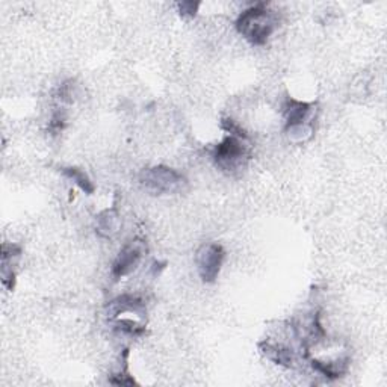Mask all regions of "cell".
<instances>
[{
	"mask_svg": "<svg viewBox=\"0 0 387 387\" xmlns=\"http://www.w3.org/2000/svg\"><path fill=\"white\" fill-rule=\"evenodd\" d=\"M276 26L277 21L265 2L249 6L236 20L237 32L253 45H264L276 30Z\"/></svg>",
	"mask_w": 387,
	"mask_h": 387,
	"instance_id": "6da1fadb",
	"label": "cell"
},
{
	"mask_svg": "<svg viewBox=\"0 0 387 387\" xmlns=\"http://www.w3.org/2000/svg\"><path fill=\"white\" fill-rule=\"evenodd\" d=\"M138 180L142 189L152 196H169V194L180 192L186 185L184 176L174 168L165 165L144 168Z\"/></svg>",
	"mask_w": 387,
	"mask_h": 387,
	"instance_id": "7a4b0ae2",
	"label": "cell"
},
{
	"mask_svg": "<svg viewBox=\"0 0 387 387\" xmlns=\"http://www.w3.org/2000/svg\"><path fill=\"white\" fill-rule=\"evenodd\" d=\"M212 157L215 165L225 174H236L247 167L249 159V150L236 136H225V138L213 147Z\"/></svg>",
	"mask_w": 387,
	"mask_h": 387,
	"instance_id": "3957f363",
	"label": "cell"
},
{
	"mask_svg": "<svg viewBox=\"0 0 387 387\" xmlns=\"http://www.w3.org/2000/svg\"><path fill=\"white\" fill-rule=\"evenodd\" d=\"M145 253H147V244L140 237H136L129 244L124 245L112 264L111 272H112L113 280L118 281L120 279L132 274V272L141 264Z\"/></svg>",
	"mask_w": 387,
	"mask_h": 387,
	"instance_id": "277c9868",
	"label": "cell"
},
{
	"mask_svg": "<svg viewBox=\"0 0 387 387\" xmlns=\"http://www.w3.org/2000/svg\"><path fill=\"white\" fill-rule=\"evenodd\" d=\"M225 259V249L216 242L200 247L197 252V268L200 279L204 283H213L218 279Z\"/></svg>",
	"mask_w": 387,
	"mask_h": 387,
	"instance_id": "5b68a950",
	"label": "cell"
},
{
	"mask_svg": "<svg viewBox=\"0 0 387 387\" xmlns=\"http://www.w3.org/2000/svg\"><path fill=\"white\" fill-rule=\"evenodd\" d=\"M105 310L109 316V320H116L120 315L130 312L138 315L140 318H145L147 315V305L145 300L140 295H133V293H123L120 297L113 298L105 305Z\"/></svg>",
	"mask_w": 387,
	"mask_h": 387,
	"instance_id": "8992f818",
	"label": "cell"
},
{
	"mask_svg": "<svg viewBox=\"0 0 387 387\" xmlns=\"http://www.w3.org/2000/svg\"><path fill=\"white\" fill-rule=\"evenodd\" d=\"M315 103H309V101H301L292 97H286L283 101V117L286 121L284 129L301 126V124H307V120L310 118V113L315 111Z\"/></svg>",
	"mask_w": 387,
	"mask_h": 387,
	"instance_id": "52a82bcc",
	"label": "cell"
},
{
	"mask_svg": "<svg viewBox=\"0 0 387 387\" xmlns=\"http://www.w3.org/2000/svg\"><path fill=\"white\" fill-rule=\"evenodd\" d=\"M23 254V249L17 244H2V283L8 291H14L17 271L16 267Z\"/></svg>",
	"mask_w": 387,
	"mask_h": 387,
	"instance_id": "ba28073f",
	"label": "cell"
},
{
	"mask_svg": "<svg viewBox=\"0 0 387 387\" xmlns=\"http://www.w3.org/2000/svg\"><path fill=\"white\" fill-rule=\"evenodd\" d=\"M259 349L268 360L274 361L276 365H280L283 368H293L295 366V356L292 349L284 347L281 344H272L268 340L259 344Z\"/></svg>",
	"mask_w": 387,
	"mask_h": 387,
	"instance_id": "9c48e42d",
	"label": "cell"
},
{
	"mask_svg": "<svg viewBox=\"0 0 387 387\" xmlns=\"http://www.w3.org/2000/svg\"><path fill=\"white\" fill-rule=\"evenodd\" d=\"M120 215L116 208L106 209L103 212H100L96 216V233L100 237L111 239L112 236H116L120 230Z\"/></svg>",
	"mask_w": 387,
	"mask_h": 387,
	"instance_id": "30bf717a",
	"label": "cell"
},
{
	"mask_svg": "<svg viewBox=\"0 0 387 387\" xmlns=\"http://www.w3.org/2000/svg\"><path fill=\"white\" fill-rule=\"evenodd\" d=\"M312 368L318 372H321L324 377L330 378V380H337L340 377H344V375L348 372L349 368V359L344 357V359H337L335 361H320L316 359L310 360Z\"/></svg>",
	"mask_w": 387,
	"mask_h": 387,
	"instance_id": "8fae6325",
	"label": "cell"
},
{
	"mask_svg": "<svg viewBox=\"0 0 387 387\" xmlns=\"http://www.w3.org/2000/svg\"><path fill=\"white\" fill-rule=\"evenodd\" d=\"M61 173L67 179L73 180L79 188H81L85 194H88V196H91V194H94L96 186L93 184V180L89 179V176L84 172L82 168H79V167H62L61 168Z\"/></svg>",
	"mask_w": 387,
	"mask_h": 387,
	"instance_id": "7c38bea8",
	"label": "cell"
},
{
	"mask_svg": "<svg viewBox=\"0 0 387 387\" xmlns=\"http://www.w3.org/2000/svg\"><path fill=\"white\" fill-rule=\"evenodd\" d=\"M113 328H116L117 332L133 337H140L145 335V327L132 320H118V318H116V320H113Z\"/></svg>",
	"mask_w": 387,
	"mask_h": 387,
	"instance_id": "4fadbf2b",
	"label": "cell"
},
{
	"mask_svg": "<svg viewBox=\"0 0 387 387\" xmlns=\"http://www.w3.org/2000/svg\"><path fill=\"white\" fill-rule=\"evenodd\" d=\"M221 129L229 133L230 136H236V138H239V140H244V141L248 140L247 130L237 121H235L233 118H229V117L223 118L221 120Z\"/></svg>",
	"mask_w": 387,
	"mask_h": 387,
	"instance_id": "5bb4252c",
	"label": "cell"
},
{
	"mask_svg": "<svg viewBox=\"0 0 387 387\" xmlns=\"http://www.w3.org/2000/svg\"><path fill=\"white\" fill-rule=\"evenodd\" d=\"M200 2H180L177 4L179 14L181 18H194L198 13Z\"/></svg>",
	"mask_w": 387,
	"mask_h": 387,
	"instance_id": "9a60e30c",
	"label": "cell"
},
{
	"mask_svg": "<svg viewBox=\"0 0 387 387\" xmlns=\"http://www.w3.org/2000/svg\"><path fill=\"white\" fill-rule=\"evenodd\" d=\"M109 383L111 384H117V386H133V384H138L129 375L128 366H124V369H121V372H118L116 375H112V377L109 378Z\"/></svg>",
	"mask_w": 387,
	"mask_h": 387,
	"instance_id": "2e32d148",
	"label": "cell"
},
{
	"mask_svg": "<svg viewBox=\"0 0 387 387\" xmlns=\"http://www.w3.org/2000/svg\"><path fill=\"white\" fill-rule=\"evenodd\" d=\"M64 128H65V116L60 111L55 112L50 123H49V132L52 135H58L64 130Z\"/></svg>",
	"mask_w": 387,
	"mask_h": 387,
	"instance_id": "e0dca14e",
	"label": "cell"
},
{
	"mask_svg": "<svg viewBox=\"0 0 387 387\" xmlns=\"http://www.w3.org/2000/svg\"><path fill=\"white\" fill-rule=\"evenodd\" d=\"M60 100L62 101H67V103H72V101L74 100V82L73 81H68L65 84L61 85L60 88V94H58Z\"/></svg>",
	"mask_w": 387,
	"mask_h": 387,
	"instance_id": "ac0fdd59",
	"label": "cell"
}]
</instances>
